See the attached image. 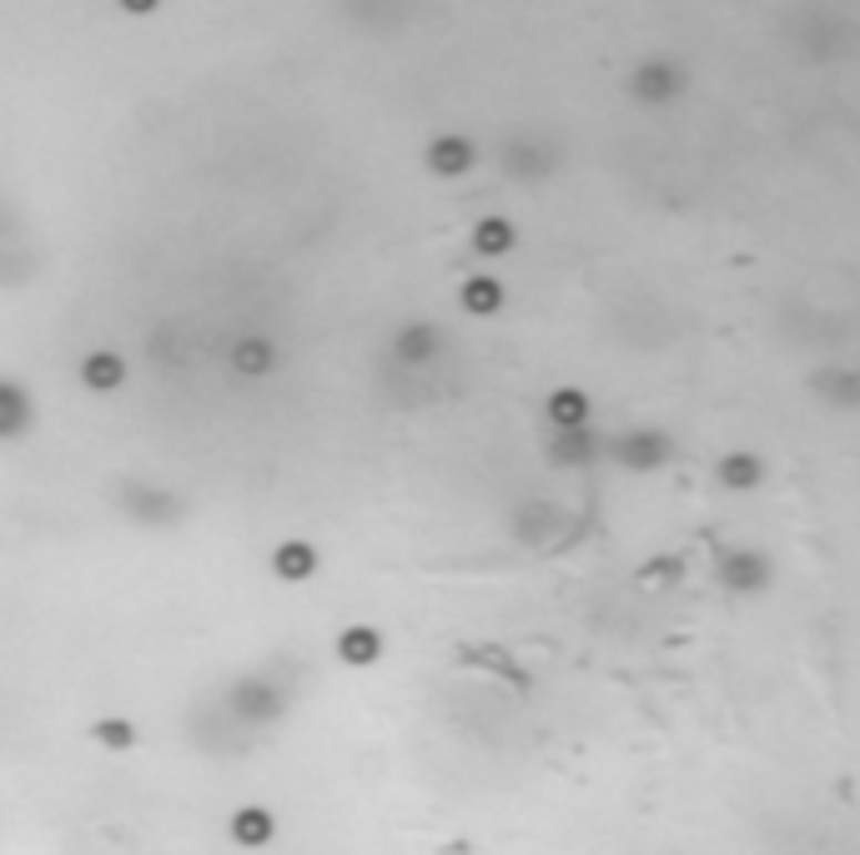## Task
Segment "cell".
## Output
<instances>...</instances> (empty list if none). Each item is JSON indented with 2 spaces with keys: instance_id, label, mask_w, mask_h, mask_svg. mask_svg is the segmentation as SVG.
Instances as JSON below:
<instances>
[{
  "instance_id": "cell-1",
  "label": "cell",
  "mask_w": 860,
  "mask_h": 855,
  "mask_svg": "<svg viewBox=\"0 0 860 855\" xmlns=\"http://www.w3.org/2000/svg\"><path fill=\"white\" fill-rule=\"evenodd\" d=\"M81 383H86L91 393H116V388L126 383V358L111 348H91L86 358H81Z\"/></svg>"
},
{
  "instance_id": "cell-2",
  "label": "cell",
  "mask_w": 860,
  "mask_h": 855,
  "mask_svg": "<svg viewBox=\"0 0 860 855\" xmlns=\"http://www.w3.org/2000/svg\"><path fill=\"white\" fill-rule=\"evenodd\" d=\"M338 659L348 669H372L382 659V635L372 625H348L338 635Z\"/></svg>"
},
{
  "instance_id": "cell-3",
  "label": "cell",
  "mask_w": 860,
  "mask_h": 855,
  "mask_svg": "<svg viewBox=\"0 0 860 855\" xmlns=\"http://www.w3.org/2000/svg\"><path fill=\"white\" fill-rule=\"evenodd\" d=\"M273 574L287 584H307L317 574V548L307 538H287V544L273 548Z\"/></svg>"
},
{
  "instance_id": "cell-4",
  "label": "cell",
  "mask_w": 860,
  "mask_h": 855,
  "mask_svg": "<svg viewBox=\"0 0 860 855\" xmlns=\"http://www.w3.org/2000/svg\"><path fill=\"white\" fill-rule=\"evenodd\" d=\"M35 423V403L25 398L21 383H0V439H21Z\"/></svg>"
},
{
  "instance_id": "cell-5",
  "label": "cell",
  "mask_w": 860,
  "mask_h": 855,
  "mask_svg": "<svg viewBox=\"0 0 860 855\" xmlns=\"http://www.w3.org/2000/svg\"><path fill=\"white\" fill-rule=\"evenodd\" d=\"M428 166H433L438 176H463L473 166V142L469 136H438V142L428 146Z\"/></svg>"
},
{
  "instance_id": "cell-6",
  "label": "cell",
  "mask_w": 860,
  "mask_h": 855,
  "mask_svg": "<svg viewBox=\"0 0 860 855\" xmlns=\"http://www.w3.org/2000/svg\"><path fill=\"white\" fill-rule=\"evenodd\" d=\"M277 835V821L273 811H262V805H242L237 815H232V841L237 845H267Z\"/></svg>"
},
{
  "instance_id": "cell-7",
  "label": "cell",
  "mask_w": 860,
  "mask_h": 855,
  "mask_svg": "<svg viewBox=\"0 0 860 855\" xmlns=\"http://www.w3.org/2000/svg\"><path fill=\"white\" fill-rule=\"evenodd\" d=\"M273 362H277V348L267 338H242L237 348H232V368H237V373H247V378L273 373Z\"/></svg>"
},
{
  "instance_id": "cell-8",
  "label": "cell",
  "mask_w": 860,
  "mask_h": 855,
  "mask_svg": "<svg viewBox=\"0 0 860 855\" xmlns=\"http://www.w3.org/2000/svg\"><path fill=\"white\" fill-rule=\"evenodd\" d=\"M232 700H237L242 714H252V720H267V714L283 710V694H277L273 684H262V680H242L237 690H232Z\"/></svg>"
},
{
  "instance_id": "cell-9",
  "label": "cell",
  "mask_w": 860,
  "mask_h": 855,
  "mask_svg": "<svg viewBox=\"0 0 860 855\" xmlns=\"http://www.w3.org/2000/svg\"><path fill=\"white\" fill-rule=\"evenodd\" d=\"M458 302H463L473 318H493V312L503 308V287L493 282V277H469L463 292H458Z\"/></svg>"
},
{
  "instance_id": "cell-10",
  "label": "cell",
  "mask_w": 860,
  "mask_h": 855,
  "mask_svg": "<svg viewBox=\"0 0 860 855\" xmlns=\"http://www.w3.org/2000/svg\"><path fill=\"white\" fill-rule=\"evenodd\" d=\"M549 418H554V428H564V433H579L588 418V398L579 393V388H559V393L549 398Z\"/></svg>"
},
{
  "instance_id": "cell-11",
  "label": "cell",
  "mask_w": 860,
  "mask_h": 855,
  "mask_svg": "<svg viewBox=\"0 0 860 855\" xmlns=\"http://www.w3.org/2000/svg\"><path fill=\"white\" fill-rule=\"evenodd\" d=\"M473 247H479L483 257H503L513 247V222L503 217H483L479 227H473Z\"/></svg>"
},
{
  "instance_id": "cell-12",
  "label": "cell",
  "mask_w": 860,
  "mask_h": 855,
  "mask_svg": "<svg viewBox=\"0 0 860 855\" xmlns=\"http://www.w3.org/2000/svg\"><path fill=\"white\" fill-rule=\"evenodd\" d=\"M86 735L96 740L101 750H131V745H136V724H131V720H116V714H106V720L91 724Z\"/></svg>"
},
{
  "instance_id": "cell-13",
  "label": "cell",
  "mask_w": 860,
  "mask_h": 855,
  "mask_svg": "<svg viewBox=\"0 0 860 855\" xmlns=\"http://www.w3.org/2000/svg\"><path fill=\"white\" fill-rule=\"evenodd\" d=\"M433 348H438V332L433 328H403V332H398V358H403V362L433 358Z\"/></svg>"
},
{
  "instance_id": "cell-14",
  "label": "cell",
  "mask_w": 860,
  "mask_h": 855,
  "mask_svg": "<svg viewBox=\"0 0 860 855\" xmlns=\"http://www.w3.org/2000/svg\"><path fill=\"white\" fill-rule=\"evenodd\" d=\"M675 86H679L675 66H644L639 76H634V91H639V96H649V101L669 96V91H675Z\"/></svg>"
},
{
  "instance_id": "cell-15",
  "label": "cell",
  "mask_w": 860,
  "mask_h": 855,
  "mask_svg": "<svg viewBox=\"0 0 860 855\" xmlns=\"http://www.w3.org/2000/svg\"><path fill=\"white\" fill-rule=\"evenodd\" d=\"M719 478L730 483V488H750V483L760 478V459H755V453H730V459L719 463Z\"/></svg>"
},
{
  "instance_id": "cell-16",
  "label": "cell",
  "mask_w": 860,
  "mask_h": 855,
  "mask_svg": "<svg viewBox=\"0 0 860 855\" xmlns=\"http://www.w3.org/2000/svg\"><path fill=\"white\" fill-rule=\"evenodd\" d=\"M730 579H735V584H740V579H745V584H750V579L760 584V579H765V564L755 559V554H750V559H730Z\"/></svg>"
}]
</instances>
